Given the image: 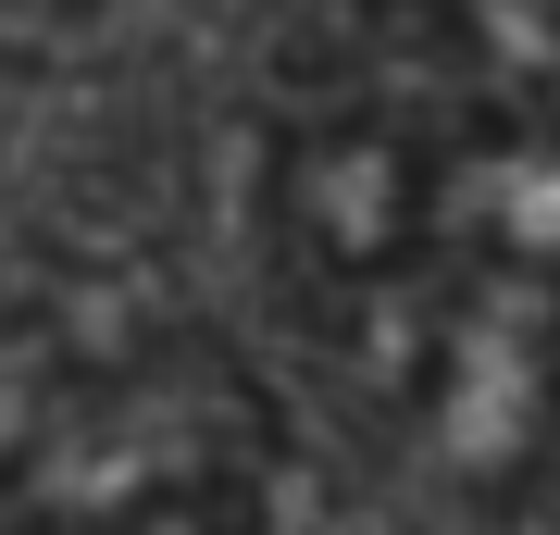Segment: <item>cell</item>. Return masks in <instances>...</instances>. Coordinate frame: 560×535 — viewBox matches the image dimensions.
Listing matches in <instances>:
<instances>
[]
</instances>
